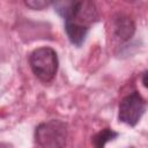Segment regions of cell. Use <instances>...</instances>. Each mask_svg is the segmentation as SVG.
<instances>
[{
    "label": "cell",
    "instance_id": "1",
    "mask_svg": "<svg viewBox=\"0 0 148 148\" xmlns=\"http://www.w3.org/2000/svg\"><path fill=\"white\" fill-rule=\"evenodd\" d=\"M56 12L65 20V30L72 44L81 46L97 18L95 5L90 1H60L54 3Z\"/></svg>",
    "mask_w": 148,
    "mask_h": 148
},
{
    "label": "cell",
    "instance_id": "2",
    "mask_svg": "<svg viewBox=\"0 0 148 148\" xmlns=\"http://www.w3.org/2000/svg\"><path fill=\"white\" fill-rule=\"evenodd\" d=\"M32 73L43 82H50L57 74L59 61L57 52L49 46L36 49L29 57Z\"/></svg>",
    "mask_w": 148,
    "mask_h": 148
},
{
    "label": "cell",
    "instance_id": "3",
    "mask_svg": "<svg viewBox=\"0 0 148 148\" xmlns=\"http://www.w3.org/2000/svg\"><path fill=\"white\" fill-rule=\"evenodd\" d=\"M67 135V125L57 119L40 123L35 131L36 141L42 148H65Z\"/></svg>",
    "mask_w": 148,
    "mask_h": 148
},
{
    "label": "cell",
    "instance_id": "4",
    "mask_svg": "<svg viewBox=\"0 0 148 148\" xmlns=\"http://www.w3.org/2000/svg\"><path fill=\"white\" fill-rule=\"evenodd\" d=\"M146 111V101L138 91H133L125 96L119 104L118 118L121 123L135 126Z\"/></svg>",
    "mask_w": 148,
    "mask_h": 148
},
{
    "label": "cell",
    "instance_id": "5",
    "mask_svg": "<svg viewBox=\"0 0 148 148\" xmlns=\"http://www.w3.org/2000/svg\"><path fill=\"white\" fill-rule=\"evenodd\" d=\"M135 30L134 22L131 17L118 14L113 20V31L118 39L120 40H127L130 39Z\"/></svg>",
    "mask_w": 148,
    "mask_h": 148
},
{
    "label": "cell",
    "instance_id": "6",
    "mask_svg": "<svg viewBox=\"0 0 148 148\" xmlns=\"http://www.w3.org/2000/svg\"><path fill=\"white\" fill-rule=\"evenodd\" d=\"M117 136H118V133L114 132L113 130H111V128H104V130H102L101 132H98L97 134H95L92 136L91 142H92L94 148H104L105 145L109 141L113 140Z\"/></svg>",
    "mask_w": 148,
    "mask_h": 148
},
{
    "label": "cell",
    "instance_id": "7",
    "mask_svg": "<svg viewBox=\"0 0 148 148\" xmlns=\"http://www.w3.org/2000/svg\"><path fill=\"white\" fill-rule=\"evenodd\" d=\"M25 5L32 9H43L50 5L47 1H42V0H31V1H25Z\"/></svg>",
    "mask_w": 148,
    "mask_h": 148
},
{
    "label": "cell",
    "instance_id": "8",
    "mask_svg": "<svg viewBox=\"0 0 148 148\" xmlns=\"http://www.w3.org/2000/svg\"><path fill=\"white\" fill-rule=\"evenodd\" d=\"M143 84L147 86V82H146V72L143 73Z\"/></svg>",
    "mask_w": 148,
    "mask_h": 148
}]
</instances>
